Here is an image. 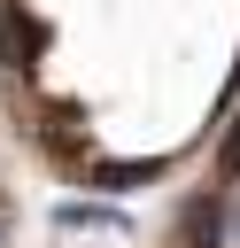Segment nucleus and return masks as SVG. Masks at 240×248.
<instances>
[{
	"mask_svg": "<svg viewBox=\"0 0 240 248\" xmlns=\"http://www.w3.org/2000/svg\"><path fill=\"white\" fill-rule=\"evenodd\" d=\"M178 232H186V248H225V202L217 194H194L178 209Z\"/></svg>",
	"mask_w": 240,
	"mask_h": 248,
	"instance_id": "f257e3e1",
	"label": "nucleus"
}]
</instances>
